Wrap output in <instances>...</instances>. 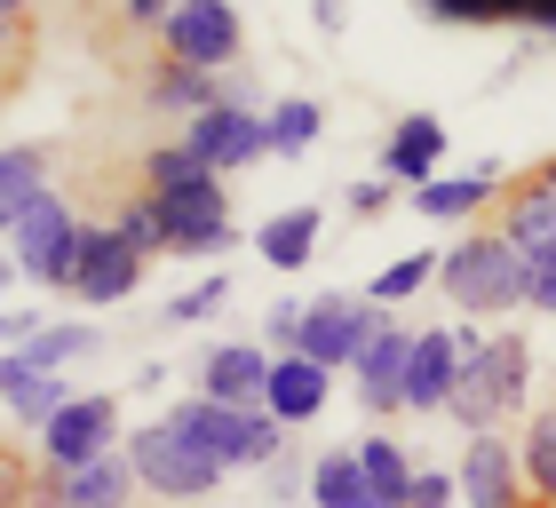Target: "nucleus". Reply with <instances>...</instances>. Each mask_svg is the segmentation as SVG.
<instances>
[{"label": "nucleus", "instance_id": "obj_1", "mask_svg": "<svg viewBox=\"0 0 556 508\" xmlns=\"http://www.w3.org/2000/svg\"><path fill=\"white\" fill-rule=\"evenodd\" d=\"M462 390H453V421L469 429V437H493L501 421L533 414V342L517 334V326H462Z\"/></svg>", "mask_w": 556, "mask_h": 508}, {"label": "nucleus", "instance_id": "obj_2", "mask_svg": "<svg viewBox=\"0 0 556 508\" xmlns=\"http://www.w3.org/2000/svg\"><path fill=\"white\" fill-rule=\"evenodd\" d=\"M438 287L462 318H509V310H525V254L501 231H469L438 263Z\"/></svg>", "mask_w": 556, "mask_h": 508}, {"label": "nucleus", "instance_id": "obj_3", "mask_svg": "<svg viewBox=\"0 0 556 508\" xmlns=\"http://www.w3.org/2000/svg\"><path fill=\"white\" fill-rule=\"evenodd\" d=\"M128 469H136V485H143L151 500H175V508H184V500H207L223 477H231L207 445H191L167 414L143 421V429H128Z\"/></svg>", "mask_w": 556, "mask_h": 508}, {"label": "nucleus", "instance_id": "obj_4", "mask_svg": "<svg viewBox=\"0 0 556 508\" xmlns=\"http://www.w3.org/2000/svg\"><path fill=\"white\" fill-rule=\"evenodd\" d=\"M167 421L184 429L191 445H207L223 469H278L287 461V429H278L270 414H239V405H215V397H184L167 405Z\"/></svg>", "mask_w": 556, "mask_h": 508}, {"label": "nucleus", "instance_id": "obj_5", "mask_svg": "<svg viewBox=\"0 0 556 508\" xmlns=\"http://www.w3.org/2000/svg\"><path fill=\"white\" fill-rule=\"evenodd\" d=\"M80 254H88V223L72 215V199H40V207L9 231V263H16V278H33V287H64L72 294Z\"/></svg>", "mask_w": 556, "mask_h": 508}, {"label": "nucleus", "instance_id": "obj_6", "mask_svg": "<svg viewBox=\"0 0 556 508\" xmlns=\"http://www.w3.org/2000/svg\"><path fill=\"white\" fill-rule=\"evenodd\" d=\"M151 207H160L167 223V254H184V263H207V254H223L239 231H231V199H223V175H184V183L151 191Z\"/></svg>", "mask_w": 556, "mask_h": 508}, {"label": "nucleus", "instance_id": "obj_7", "mask_svg": "<svg viewBox=\"0 0 556 508\" xmlns=\"http://www.w3.org/2000/svg\"><path fill=\"white\" fill-rule=\"evenodd\" d=\"M112 453H128V445H119V397L112 390H80L56 421L40 429V469L48 477L96 469V461H112Z\"/></svg>", "mask_w": 556, "mask_h": 508}, {"label": "nucleus", "instance_id": "obj_8", "mask_svg": "<svg viewBox=\"0 0 556 508\" xmlns=\"http://www.w3.org/2000/svg\"><path fill=\"white\" fill-rule=\"evenodd\" d=\"M382 318L390 310H374L366 294H311L302 302V358L311 366H326V373H358V358H366V342L382 334Z\"/></svg>", "mask_w": 556, "mask_h": 508}, {"label": "nucleus", "instance_id": "obj_9", "mask_svg": "<svg viewBox=\"0 0 556 508\" xmlns=\"http://www.w3.org/2000/svg\"><path fill=\"white\" fill-rule=\"evenodd\" d=\"M184 151L207 175H239V167L270 160V112H255V96H231V104H215L207 119L184 127Z\"/></svg>", "mask_w": 556, "mask_h": 508}, {"label": "nucleus", "instance_id": "obj_10", "mask_svg": "<svg viewBox=\"0 0 556 508\" xmlns=\"http://www.w3.org/2000/svg\"><path fill=\"white\" fill-rule=\"evenodd\" d=\"M160 48H167L175 64L215 72V80H223V64H239V56H247V24H239L231 0H175V16H167Z\"/></svg>", "mask_w": 556, "mask_h": 508}, {"label": "nucleus", "instance_id": "obj_11", "mask_svg": "<svg viewBox=\"0 0 556 508\" xmlns=\"http://www.w3.org/2000/svg\"><path fill=\"white\" fill-rule=\"evenodd\" d=\"M453 477H462V508H533V493H525V461L517 445L501 437H469L462 461H453Z\"/></svg>", "mask_w": 556, "mask_h": 508}, {"label": "nucleus", "instance_id": "obj_12", "mask_svg": "<svg viewBox=\"0 0 556 508\" xmlns=\"http://www.w3.org/2000/svg\"><path fill=\"white\" fill-rule=\"evenodd\" d=\"M270 350L263 342H215V350H199V397H215V405H239V414H263V397H270Z\"/></svg>", "mask_w": 556, "mask_h": 508}, {"label": "nucleus", "instance_id": "obj_13", "mask_svg": "<svg viewBox=\"0 0 556 508\" xmlns=\"http://www.w3.org/2000/svg\"><path fill=\"white\" fill-rule=\"evenodd\" d=\"M414 334L421 326H397L382 318V334L366 342V358H358V405H366V421L382 429L390 414H406V366H414Z\"/></svg>", "mask_w": 556, "mask_h": 508}, {"label": "nucleus", "instance_id": "obj_14", "mask_svg": "<svg viewBox=\"0 0 556 508\" xmlns=\"http://www.w3.org/2000/svg\"><path fill=\"white\" fill-rule=\"evenodd\" d=\"M143 287V254L112 231V223H88V254H80V278H72V302H88V310H112V302H128Z\"/></svg>", "mask_w": 556, "mask_h": 508}, {"label": "nucleus", "instance_id": "obj_15", "mask_svg": "<svg viewBox=\"0 0 556 508\" xmlns=\"http://www.w3.org/2000/svg\"><path fill=\"white\" fill-rule=\"evenodd\" d=\"M462 326H421L414 334V366H406V414H453L462 390Z\"/></svg>", "mask_w": 556, "mask_h": 508}, {"label": "nucleus", "instance_id": "obj_16", "mask_svg": "<svg viewBox=\"0 0 556 508\" xmlns=\"http://www.w3.org/2000/svg\"><path fill=\"white\" fill-rule=\"evenodd\" d=\"M445 143H453V136H445L438 112H406V119L382 136V175H390V183H406V191L438 183V175H445Z\"/></svg>", "mask_w": 556, "mask_h": 508}, {"label": "nucleus", "instance_id": "obj_17", "mask_svg": "<svg viewBox=\"0 0 556 508\" xmlns=\"http://www.w3.org/2000/svg\"><path fill=\"white\" fill-rule=\"evenodd\" d=\"M136 493L143 485H136L128 453H112V461H96V469H72V477L40 469V508H128Z\"/></svg>", "mask_w": 556, "mask_h": 508}, {"label": "nucleus", "instance_id": "obj_18", "mask_svg": "<svg viewBox=\"0 0 556 508\" xmlns=\"http://www.w3.org/2000/svg\"><path fill=\"white\" fill-rule=\"evenodd\" d=\"M326 397H334V373L311 366V358L294 350V358H278V366H270V397H263V414H270L278 429H302V421H318V414H326Z\"/></svg>", "mask_w": 556, "mask_h": 508}, {"label": "nucleus", "instance_id": "obj_19", "mask_svg": "<svg viewBox=\"0 0 556 508\" xmlns=\"http://www.w3.org/2000/svg\"><path fill=\"white\" fill-rule=\"evenodd\" d=\"M72 397H80V390H64V373H40L33 358H24V350H9V358H0V405H9L16 421L48 429Z\"/></svg>", "mask_w": 556, "mask_h": 508}, {"label": "nucleus", "instance_id": "obj_20", "mask_svg": "<svg viewBox=\"0 0 556 508\" xmlns=\"http://www.w3.org/2000/svg\"><path fill=\"white\" fill-rule=\"evenodd\" d=\"M231 80H215V72H191V64H175V56H160V72H151V112H167V119H207L215 104H231Z\"/></svg>", "mask_w": 556, "mask_h": 508}, {"label": "nucleus", "instance_id": "obj_21", "mask_svg": "<svg viewBox=\"0 0 556 508\" xmlns=\"http://www.w3.org/2000/svg\"><path fill=\"white\" fill-rule=\"evenodd\" d=\"M40 199H56V183H48V151L40 143H9V151H0V231H16Z\"/></svg>", "mask_w": 556, "mask_h": 508}, {"label": "nucleus", "instance_id": "obj_22", "mask_svg": "<svg viewBox=\"0 0 556 508\" xmlns=\"http://www.w3.org/2000/svg\"><path fill=\"white\" fill-rule=\"evenodd\" d=\"M501 239L517 254H533L541 239H556V183L548 175H525V183L501 191Z\"/></svg>", "mask_w": 556, "mask_h": 508}, {"label": "nucleus", "instance_id": "obj_23", "mask_svg": "<svg viewBox=\"0 0 556 508\" xmlns=\"http://www.w3.org/2000/svg\"><path fill=\"white\" fill-rule=\"evenodd\" d=\"M358 469H366V485H374V500L382 508H414V453L390 437V429H366L358 437Z\"/></svg>", "mask_w": 556, "mask_h": 508}, {"label": "nucleus", "instance_id": "obj_24", "mask_svg": "<svg viewBox=\"0 0 556 508\" xmlns=\"http://www.w3.org/2000/svg\"><path fill=\"white\" fill-rule=\"evenodd\" d=\"M318 231H326L318 207H278L263 231H255V254H263L270 270H302V263L318 254Z\"/></svg>", "mask_w": 556, "mask_h": 508}, {"label": "nucleus", "instance_id": "obj_25", "mask_svg": "<svg viewBox=\"0 0 556 508\" xmlns=\"http://www.w3.org/2000/svg\"><path fill=\"white\" fill-rule=\"evenodd\" d=\"M493 183H501V167H477V175H438V183H421L406 207L414 215H429V223H469L477 207L493 199Z\"/></svg>", "mask_w": 556, "mask_h": 508}, {"label": "nucleus", "instance_id": "obj_26", "mask_svg": "<svg viewBox=\"0 0 556 508\" xmlns=\"http://www.w3.org/2000/svg\"><path fill=\"white\" fill-rule=\"evenodd\" d=\"M517 461H525V493H533V508H556V397L525 414Z\"/></svg>", "mask_w": 556, "mask_h": 508}, {"label": "nucleus", "instance_id": "obj_27", "mask_svg": "<svg viewBox=\"0 0 556 508\" xmlns=\"http://www.w3.org/2000/svg\"><path fill=\"white\" fill-rule=\"evenodd\" d=\"M311 508H382V500H374V485H366V469H358V445L311 461Z\"/></svg>", "mask_w": 556, "mask_h": 508}, {"label": "nucleus", "instance_id": "obj_28", "mask_svg": "<svg viewBox=\"0 0 556 508\" xmlns=\"http://www.w3.org/2000/svg\"><path fill=\"white\" fill-rule=\"evenodd\" d=\"M318 136H326L318 96H287V104H270V160H302Z\"/></svg>", "mask_w": 556, "mask_h": 508}, {"label": "nucleus", "instance_id": "obj_29", "mask_svg": "<svg viewBox=\"0 0 556 508\" xmlns=\"http://www.w3.org/2000/svg\"><path fill=\"white\" fill-rule=\"evenodd\" d=\"M96 342H104V334H96V326H40V334L33 342H24V358H33L40 373H64V366H80V358H96Z\"/></svg>", "mask_w": 556, "mask_h": 508}, {"label": "nucleus", "instance_id": "obj_30", "mask_svg": "<svg viewBox=\"0 0 556 508\" xmlns=\"http://www.w3.org/2000/svg\"><path fill=\"white\" fill-rule=\"evenodd\" d=\"M438 263H445V254H397L390 270H374L366 302H374V310H397V302H414V294L429 287V278H438Z\"/></svg>", "mask_w": 556, "mask_h": 508}, {"label": "nucleus", "instance_id": "obj_31", "mask_svg": "<svg viewBox=\"0 0 556 508\" xmlns=\"http://www.w3.org/2000/svg\"><path fill=\"white\" fill-rule=\"evenodd\" d=\"M112 231L128 239V246L143 254V263H151V254H167V223H160V207H151V191L119 199V207H112Z\"/></svg>", "mask_w": 556, "mask_h": 508}, {"label": "nucleus", "instance_id": "obj_32", "mask_svg": "<svg viewBox=\"0 0 556 508\" xmlns=\"http://www.w3.org/2000/svg\"><path fill=\"white\" fill-rule=\"evenodd\" d=\"M429 24H462V33H493V24H517V0H429Z\"/></svg>", "mask_w": 556, "mask_h": 508}, {"label": "nucleus", "instance_id": "obj_33", "mask_svg": "<svg viewBox=\"0 0 556 508\" xmlns=\"http://www.w3.org/2000/svg\"><path fill=\"white\" fill-rule=\"evenodd\" d=\"M525 310L556 318V239H541L533 254H525Z\"/></svg>", "mask_w": 556, "mask_h": 508}, {"label": "nucleus", "instance_id": "obj_34", "mask_svg": "<svg viewBox=\"0 0 556 508\" xmlns=\"http://www.w3.org/2000/svg\"><path fill=\"white\" fill-rule=\"evenodd\" d=\"M223 302H231V287H223V278H199V287H184L167 302V326H199V318H215Z\"/></svg>", "mask_w": 556, "mask_h": 508}, {"label": "nucleus", "instance_id": "obj_35", "mask_svg": "<svg viewBox=\"0 0 556 508\" xmlns=\"http://www.w3.org/2000/svg\"><path fill=\"white\" fill-rule=\"evenodd\" d=\"M184 175H199V160L184 151V136L160 143V151H143V191H167V183H184Z\"/></svg>", "mask_w": 556, "mask_h": 508}, {"label": "nucleus", "instance_id": "obj_36", "mask_svg": "<svg viewBox=\"0 0 556 508\" xmlns=\"http://www.w3.org/2000/svg\"><path fill=\"white\" fill-rule=\"evenodd\" d=\"M342 207L358 215V223H382V215L397 207V183H390V175H366V183H350V191H342Z\"/></svg>", "mask_w": 556, "mask_h": 508}, {"label": "nucleus", "instance_id": "obj_37", "mask_svg": "<svg viewBox=\"0 0 556 508\" xmlns=\"http://www.w3.org/2000/svg\"><path fill=\"white\" fill-rule=\"evenodd\" d=\"M294 342H302V302H270L263 310V350L270 358H294Z\"/></svg>", "mask_w": 556, "mask_h": 508}, {"label": "nucleus", "instance_id": "obj_38", "mask_svg": "<svg viewBox=\"0 0 556 508\" xmlns=\"http://www.w3.org/2000/svg\"><path fill=\"white\" fill-rule=\"evenodd\" d=\"M453 500H462V477L453 469H421L414 477V508H453Z\"/></svg>", "mask_w": 556, "mask_h": 508}, {"label": "nucleus", "instance_id": "obj_39", "mask_svg": "<svg viewBox=\"0 0 556 508\" xmlns=\"http://www.w3.org/2000/svg\"><path fill=\"white\" fill-rule=\"evenodd\" d=\"M517 33L525 40H556V0H517Z\"/></svg>", "mask_w": 556, "mask_h": 508}, {"label": "nucleus", "instance_id": "obj_40", "mask_svg": "<svg viewBox=\"0 0 556 508\" xmlns=\"http://www.w3.org/2000/svg\"><path fill=\"white\" fill-rule=\"evenodd\" d=\"M294 493H311V469H302V461H278V469H270V500H294Z\"/></svg>", "mask_w": 556, "mask_h": 508}, {"label": "nucleus", "instance_id": "obj_41", "mask_svg": "<svg viewBox=\"0 0 556 508\" xmlns=\"http://www.w3.org/2000/svg\"><path fill=\"white\" fill-rule=\"evenodd\" d=\"M541 175H548V183H556V160H548V167H541Z\"/></svg>", "mask_w": 556, "mask_h": 508}]
</instances>
